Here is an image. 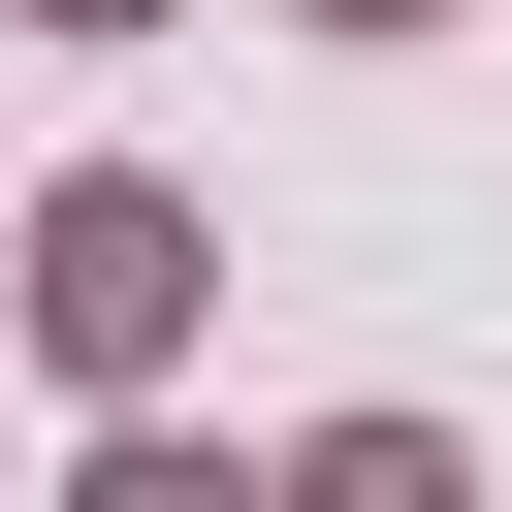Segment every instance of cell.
Wrapping results in <instances>:
<instances>
[{
    "instance_id": "7a4b0ae2",
    "label": "cell",
    "mask_w": 512,
    "mask_h": 512,
    "mask_svg": "<svg viewBox=\"0 0 512 512\" xmlns=\"http://www.w3.org/2000/svg\"><path fill=\"white\" fill-rule=\"evenodd\" d=\"M0 32H160V0H0Z\"/></svg>"
},
{
    "instance_id": "3957f363",
    "label": "cell",
    "mask_w": 512,
    "mask_h": 512,
    "mask_svg": "<svg viewBox=\"0 0 512 512\" xmlns=\"http://www.w3.org/2000/svg\"><path fill=\"white\" fill-rule=\"evenodd\" d=\"M320 32H448V0H320Z\"/></svg>"
},
{
    "instance_id": "6da1fadb",
    "label": "cell",
    "mask_w": 512,
    "mask_h": 512,
    "mask_svg": "<svg viewBox=\"0 0 512 512\" xmlns=\"http://www.w3.org/2000/svg\"><path fill=\"white\" fill-rule=\"evenodd\" d=\"M0 256H32V352H64V384H160V352H192V192H160V160H64Z\"/></svg>"
}]
</instances>
